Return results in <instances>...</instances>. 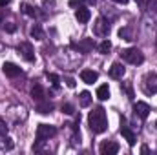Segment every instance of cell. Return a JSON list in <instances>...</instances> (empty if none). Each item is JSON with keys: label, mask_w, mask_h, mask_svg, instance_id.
I'll use <instances>...</instances> for the list:
<instances>
[{"label": "cell", "mask_w": 157, "mask_h": 155, "mask_svg": "<svg viewBox=\"0 0 157 155\" xmlns=\"http://www.w3.org/2000/svg\"><path fill=\"white\" fill-rule=\"evenodd\" d=\"M0 135H2V137L7 135V124H6L4 119H0Z\"/></svg>", "instance_id": "484cf974"}, {"label": "cell", "mask_w": 157, "mask_h": 155, "mask_svg": "<svg viewBox=\"0 0 157 155\" xmlns=\"http://www.w3.org/2000/svg\"><path fill=\"white\" fill-rule=\"evenodd\" d=\"M119 37L122 40H133V35H132V29L130 28H121L119 29Z\"/></svg>", "instance_id": "44dd1931"}, {"label": "cell", "mask_w": 157, "mask_h": 155, "mask_svg": "<svg viewBox=\"0 0 157 155\" xmlns=\"http://www.w3.org/2000/svg\"><path fill=\"white\" fill-rule=\"evenodd\" d=\"M55 6V0H44V7H53Z\"/></svg>", "instance_id": "4dcf8cb0"}, {"label": "cell", "mask_w": 157, "mask_h": 155, "mask_svg": "<svg viewBox=\"0 0 157 155\" xmlns=\"http://www.w3.org/2000/svg\"><path fill=\"white\" fill-rule=\"evenodd\" d=\"M119 152V144L113 141H106L101 144V153L102 155H115Z\"/></svg>", "instance_id": "30bf717a"}, {"label": "cell", "mask_w": 157, "mask_h": 155, "mask_svg": "<svg viewBox=\"0 0 157 155\" xmlns=\"http://www.w3.org/2000/svg\"><path fill=\"white\" fill-rule=\"evenodd\" d=\"M0 148H4V150H11V148H13V142H11V139H4V141L0 142Z\"/></svg>", "instance_id": "d4e9b609"}, {"label": "cell", "mask_w": 157, "mask_h": 155, "mask_svg": "<svg viewBox=\"0 0 157 155\" xmlns=\"http://www.w3.org/2000/svg\"><path fill=\"white\" fill-rule=\"evenodd\" d=\"M15 29H17V26H15L13 22H7V24H6V31H7V33H13Z\"/></svg>", "instance_id": "83f0119b"}, {"label": "cell", "mask_w": 157, "mask_h": 155, "mask_svg": "<svg viewBox=\"0 0 157 155\" xmlns=\"http://www.w3.org/2000/svg\"><path fill=\"white\" fill-rule=\"evenodd\" d=\"M75 47L80 53H91L95 47V42H93V39H82L78 40V44H75Z\"/></svg>", "instance_id": "ba28073f"}, {"label": "cell", "mask_w": 157, "mask_h": 155, "mask_svg": "<svg viewBox=\"0 0 157 155\" xmlns=\"http://www.w3.org/2000/svg\"><path fill=\"white\" fill-rule=\"evenodd\" d=\"M18 53L24 57V60L28 62H33L35 60V51H33V46L29 42H20L18 44Z\"/></svg>", "instance_id": "5b68a950"}, {"label": "cell", "mask_w": 157, "mask_h": 155, "mask_svg": "<svg viewBox=\"0 0 157 155\" xmlns=\"http://www.w3.org/2000/svg\"><path fill=\"white\" fill-rule=\"evenodd\" d=\"M135 2H137V4H141V6H143V2H144V0H135Z\"/></svg>", "instance_id": "e575fe53"}, {"label": "cell", "mask_w": 157, "mask_h": 155, "mask_svg": "<svg viewBox=\"0 0 157 155\" xmlns=\"http://www.w3.org/2000/svg\"><path fill=\"white\" fill-rule=\"evenodd\" d=\"M97 97H99V100H108L110 99V88H108V84H102V86L97 88Z\"/></svg>", "instance_id": "ac0fdd59"}, {"label": "cell", "mask_w": 157, "mask_h": 155, "mask_svg": "<svg viewBox=\"0 0 157 155\" xmlns=\"http://www.w3.org/2000/svg\"><path fill=\"white\" fill-rule=\"evenodd\" d=\"M110 49H112V42H110V40H102V42L99 44V51H101L102 55H106Z\"/></svg>", "instance_id": "7402d4cb"}, {"label": "cell", "mask_w": 157, "mask_h": 155, "mask_svg": "<svg viewBox=\"0 0 157 155\" xmlns=\"http://www.w3.org/2000/svg\"><path fill=\"white\" fill-rule=\"evenodd\" d=\"M88 126L93 133H104L108 130V117L104 108H93V112H90L88 115Z\"/></svg>", "instance_id": "6da1fadb"}, {"label": "cell", "mask_w": 157, "mask_h": 155, "mask_svg": "<svg viewBox=\"0 0 157 155\" xmlns=\"http://www.w3.org/2000/svg\"><path fill=\"white\" fill-rule=\"evenodd\" d=\"M78 104H80L82 108H88V106L91 104V93H90V91H82L80 97H78Z\"/></svg>", "instance_id": "ffe728a7"}, {"label": "cell", "mask_w": 157, "mask_h": 155, "mask_svg": "<svg viewBox=\"0 0 157 155\" xmlns=\"http://www.w3.org/2000/svg\"><path fill=\"white\" fill-rule=\"evenodd\" d=\"M29 33H31V37H33L35 40H44V39H46L44 29H42V26H40V24H35V26L31 28V31H29Z\"/></svg>", "instance_id": "d6986e66"}, {"label": "cell", "mask_w": 157, "mask_h": 155, "mask_svg": "<svg viewBox=\"0 0 157 155\" xmlns=\"http://www.w3.org/2000/svg\"><path fill=\"white\" fill-rule=\"evenodd\" d=\"M62 112H64L66 115H73V113H75V108H73L70 102H66V104L62 106Z\"/></svg>", "instance_id": "cb8c5ba5"}, {"label": "cell", "mask_w": 157, "mask_h": 155, "mask_svg": "<svg viewBox=\"0 0 157 155\" xmlns=\"http://www.w3.org/2000/svg\"><path fill=\"white\" fill-rule=\"evenodd\" d=\"M75 18L78 20V24H86L91 18V11L86 6H78L77 9H75Z\"/></svg>", "instance_id": "52a82bcc"}, {"label": "cell", "mask_w": 157, "mask_h": 155, "mask_svg": "<svg viewBox=\"0 0 157 155\" xmlns=\"http://www.w3.org/2000/svg\"><path fill=\"white\" fill-rule=\"evenodd\" d=\"M55 133H57L55 126H51V124H39V128H37V141H44L46 142Z\"/></svg>", "instance_id": "277c9868"}, {"label": "cell", "mask_w": 157, "mask_h": 155, "mask_svg": "<svg viewBox=\"0 0 157 155\" xmlns=\"http://www.w3.org/2000/svg\"><path fill=\"white\" fill-rule=\"evenodd\" d=\"M48 78L51 80V84H53V86H59V77H57L55 73H48Z\"/></svg>", "instance_id": "4316f807"}, {"label": "cell", "mask_w": 157, "mask_h": 155, "mask_svg": "<svg viewBox=\"0 0 157 155\" xmlns=\"http://www.w3.org/2000/svg\"><path fill=\"white\" fill-rule=\"evenodd\" d=\"M121 57H122V60H126V62H130V64H133V66H139V64L144 62V55H143L141 49H137V47L122 49Z\"/></svg>", "instance_id": "7a4b0ae2"}, {"label": "cell", "mask_w": 157, "mask_h": 155, "mask_svg": "<svg viewBox=\"0 0 157 155\" xmlns=\"http://www.w3.org/2000/svg\"><path fill=\"white\" fill-rule=\"evenodd\" d=\"M37 112H39V113H44V115H46V113H51V112H53V104H51L49 100H46V99H44V100H39V102H37Z\"/></svg>", "instance_id": "9a60e30c"}, {"label": "cell", "mask_w": 157, "mask_h": 155, "mask_svg": "<svg viewBox=\"0 0 157 155\" xmlns=\"http://www.w3.org/2000/svg\"><path fill=\"white\" fill-rule=\"evenodd\" d=\"M113 2H117V4H126L128 0H113Z\"/></svg>", "instance_id": "836d02e7"}, {"label": "cell", "mask_w": 157, "mask_h": 155, "mask_svg": "<svg viewBox=\"0 0 157 155\" xmlns=\"http://www.w3.org/2000/svg\"><path fill=\"white\" fill-rule=\"evenodd\" d=\"M133 112H135V115H139L141 119H146V117L150 115V106H148L146 102L139 100V102L133 104Z\"/></svg>", "instance_id": "9c48e42d"}, {"label": "cell", "mask_w": 157, "mask_h": 155, "mask_svg": "<svg viewBox=\"0 0 157 155\" xmlns=\"http://www.w3.org/2000/svg\"><path fill=\"white\" fill-rule=\"evenodd\" d=\"M2 71H4L6 77H11V78L17 77V75H20V68H18L17 64H13V62H4Z\"/></svg>", "instance_id": "8fae6325"}, {"label": "cell", "mask_w": 157, "mask_h": 155, "mask_svg": "<svg viewBox=\"0 0 157 155\" xmlns=\"http://www.w3.org/2000/svg\"><path fill=\"white\" fill-rule=\"evenodd\" d=\"M121 135L128 141V144H130V146H133V144H135V133H133L128 126H124V124L121 126Z\"/></svg>", "instance_id": "4fadbf2b"}, {"label": "cell", "mask_w": 157, "mask_h": 155, "mask_svg": "<svg viewBox=\"0 0 157 155\" xmlns=\"http://www.w3.org/2000/svg\"><path fill=\"white\" fill-rule=\"evenodd\" d=\"M124 71H126L124 66L119 64V62H115V64H112V68H110V77L112 78H122Z\"/></svg>", "instance_id": "5bb4252c"}, {"label": "cell", "mask_w": 157, "mask_h": 155, "mask_svg": "<svg viewBox=\"0 0 157 155\" xmlns=\"http://www.w3.org/2000/svg\"><path fill=\"white\" fill-rule=\"evenodd\" d=\"M93 33L97 37H108V33H110V22L104 17H99L95 20V24H93Z\"/></svg>", "instance_id": "3957f363"}, {"label": "cell", "mask_w": 157, "mask_h": 155, "mask_svg": "<svg viewBox=\"0 0 157 155\" xmlns=\"http://www.w3.org/2000/svg\"><path fill=\"white\" fill-rule=\"evenodd\" d=\"M80 78H82L86 84H93V82L99 78V73L93 71V70H82V71H80Z\"/></svg>", "instance_id": "7c38bea8"}, {"label": "cell", "mask_w": 157, "mask_h": 155, "mask_svg": "<svg viewBox=\"0 0 157 155\" xmlns=\"http://www.w3.org/2000/svg\"><path fill=\"white\" fill-rule=\"evenodd\" d=\"M141 152H143V153H148L150 150H148V146H143V148H141Z\"/></svg>", "instance_id": "d6a6232c"}, {"label": "cell", "mask_w": 157, "mask_h": 155, "mask_svg": "<svg viewBox=\"0 0 157 155\" xmlns=\"http://www.w3.org/2000/svg\"><path fill=\"white\" fill-rule=\"evenodd\" d=\"M144 91L146 93H157V75L155 73H148L144 77Z\"/></svg>", "instance_id": "8992f818"}, {"label": "cell", "mask_w": 157, "mask_h": 155, "mask_svg": "<svg viewBox=\"0 0 157 155\" xmlns=\"http://www.w3.org/2000/svg\"><path fill=\"white\" fill-rule=\"evenodd\" d=\"M31 97H33V100H37V102H39V100H44L46 95H44V88H42L40 84H35V86L31 88Z\"/></svg>", "instance_id": "2e32d148"}, {"label": "cell", "mask_w": 157, "mask_h": 155, "mask_svg": "<svg viewBox=\"0 0 157 155\" xmlns=\"http://www.w3.org/2000/svg\"><path fill=\"white\" fill-rule=\"evenodd\" d=\"M20 9H22V13H24V15H28V17H31V18H37V17H39L37 7H33V6H29V4H22V6H20Z\"/></svg>", "instance_id": "e0dca14e"}, {"label": "cell", "mask_w": 157, "mask_h": 155, "mask_svg": "<svg viewBox=\"0 0 157 155\" xmlns=\"http://www.w3.org/2000/svg\"><path fill=\"white\" fill-rule=\"evenodd\" d=\"M9 4V0H0V7H4V6H7Z\"/></svg>", "instance_id": "1f68e13d"}, {"label": "cell", "mask_w": 157, "mask_h": 155, "mask_svg": "<svg viewBox=\"0 0 157 155\" xmlns=\"http://www.w3.org/2000/svg\"><path fill=\"white\" fill-rule=\"evenodd\" d=\"M66 86H68V88H75V80H73V78H66Z\"/></svg>", "instance_id": "f546056e"}, {"label": "cell", "mask_w": 157, "mask_h": 155, "mask_svg": "<svg viewBox=\"0 0 157 155\" xmlns=\"http://www.w3.org/2000/svg\"><path fill=\"white\" fill-rule=\"evenodd\" d=\"M88 4H95V0H70L71 7H78V6H88Z\"/></svg>", "instance_id": "603a6c76"}, {"label": "cell", "mask_w": 157, "mask_h": 155, "mask_svg": "<svg viewBox=\"0 0 157 155\" xmlns=\"http://www.w3.org/2000/svg\"><path fill=\"white\" fill-rule=\"evenodd\" d=\"M155 126H157V122H155Z\"/></svg>", "instance_id": "d590c367"}, {"label": "cell", "mask_w": 157, "mask_h": 155, "mask_svg": "<svg viewBox=\"0 0 157 155\" xmlns=\"http://www.w3.org/2000/svg\"><path fill=\"white\" fill-rule=\"evenodd\" d=\"M122 88L126 89V93H128V97H130V99H133V91H132V86H130V84H122Z\"/></svg>", "instance_id": "f1b7e54d"}]
</instances>
